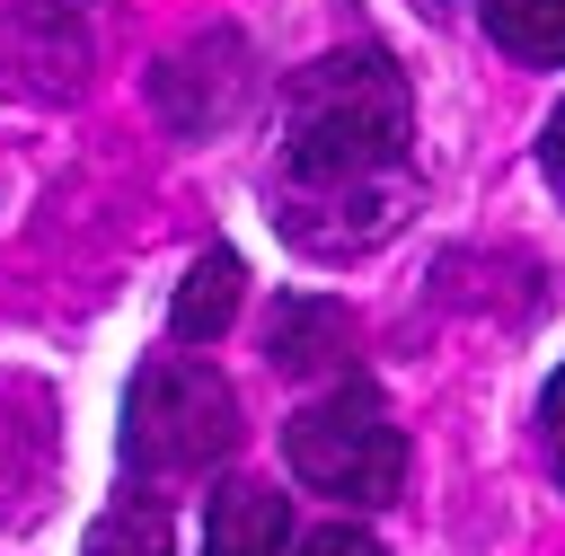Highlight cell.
Instances as JSON below:
<instances>
[{"label":"cell","mask_w":565,"mask_h":556,"mask_svg":"<svg viewBox=\"0 0 565 556\" xmlns=\"http://www.w3.org/2000/svg\"><path fill=\"white\" fill-rule=\"evenodd\" d=\"M88 556H168V503L159 494H115L88 530Z\"/></svg>","instance_id":"obj_9"},{"label":"cell","mask_w":565,"mask_h":556,"mask_svg":"<svg viewBox=\"0 0 565 556\" xmlns=\"http://www.w3.org/2000/svg\"><path fill=\"white\" fill-rule=\"evenodd\" d=\"M265 353H274L282 371H335V362L353 353V318H344L335 300L300 291V300H282V309H274V327H265Z\"/></svg>","instance_id":"obj_6"},{"label":"cell","mask_w":565,"mask_h":556,"mask_svg":"<svg viewBox=\"0 0 565 556\" xmlns=\"http://www.w3.org/2000/svg\"><path fill=\"white\" fill-rule=\"evenodd\" d=\"M486 35L521 62H565V0H486Z\"/></svg>","instance_id":"obj_8"},{"label":"cell","mask_w":565,"mask_h":556,"mask_svg":"<svg viewBox=\"0 0 565 556\" xmlns=\"http://www.w3.org/2000/svg\"><path fill=\"white\" fill-rule=\"evenodd\" d=\"M282 459L309 494H335V503H388L406 485V432L362 379H335L327 397H309L282 424Z\"/></svg>","instance_id":"obj_3"},{"label":"cell","mask_w":565,"mask_h":556,"mask_svg":"<svg viewBox=\"0 0 565 556\" xmlns=\"http://www.w3.org/2000/svg\"><path fill=\"white\" fill-rule=\"evenodd\" d=\"M44 477V424H0V512H26Z\"/></svg>","instance_id":"obj_10"},{"label":"cell","mask_w":565,"mask_h":556,"mask_svg":"<svg viewBox=\"0 0 565 556\" xmlns=\"http://www.w3.org/2000/svg\"><path fill=\"white\" fill-rule=\"evenodd\" d=\"M300 556H380V538H362V530H318V538H300Z\"/></svg>","instance_id":"obj_11"},{"label":"cell","mask_w":565,"mask_h":556,"mask_svg":"<svg viewBox=\"0 0 565 556\" xmlns=\"http://www.w3.org/2000/svg\"><path fill=\"white\" fill-rule=\"evenodd\" d=\"M238 256L230 247H212V256H194V274L177 282V300H168V327H177V344H212L230 318H238Z\"/></svg>","instance_id":"obj_7"},{"label":"cell","mask_w":565,"mask_h":556,"mask_svg":"<svg viewBox=\"0 0 565 556\" xmlns=\"http://www.w3.org/2000/svg\"><path fill=\"white\" fill-rule=\"evenodd\" d=\"M539 168H547V185L565 194V106L547 115V132H539Z\"/></svg>","instance_id":"obj_13"},{"label":"cell","mask_w":565,"mask_h":556,"mask_svg":"<svg viewBox=\"0 0 565 556\" xmlns=\"http://www.w3.org/2000/svg\"><path fill=\"white\" fill-rule=\"evenodd\" d=\"M291 547V503L274 485H221L203 512V556H282Z\"/></svg>","instance_id":"obj_5"},{"label":"cell","mask_w":565,"mask_h":556,"mask_svg":"<svg viewBox=\"0 0 565 556\" xmlns=\"http://www.w3.org/2000/svg\"><path fill=\"white\" fill-rule=\"evenodd\" d=\"M230 450H238V397L212 362L159 353L132 371V397H124V468L132 477H203Z\"/></svg>","instance_id":"obj_2"},{"label":"cell","mask_w":565,"mask_h":556,"mask_svg":"<svg viewBox=\"0 0 565 556\" xmlns=\"http://www.w3.org/2000/svg\"><path fill=\"white\" fill-rule=\"evenodd\" d=\"M150 97H159V115H168L177 132H212V124H230L238 97H247V44H238V35H203V44L168 53L159 79H150Z\"/></svg>","instance_id":"obj_4"},{"label":"cell","mask_w":565,"mask_h":556,"mask_svg":"<svg viewBox=\"0 0 565 556\" xmlns=\"http://www.w3.org/2000/svg\"><path fill=\"white\" fill-rule=\"evenodd\" d=\"M274 221L309 256H353L406 221V71L380 44H335L291 79Z\"/></svg>","instance_id":"obj_1"},{"label":"cell","mask_w":565,"mask_h":556,"mask_svg":"<svg viewBox=\"0 0 565 556\" xmlns=\"http://www.w3.org/2000/svg\"><path fill=\"white\" fill-rule=\"evenodd\" d=\"M539 424H547V459H556V477H565V371L547 379V397H539Z\"/></svg>","instance_id":"obj_12"}]
</instances>
